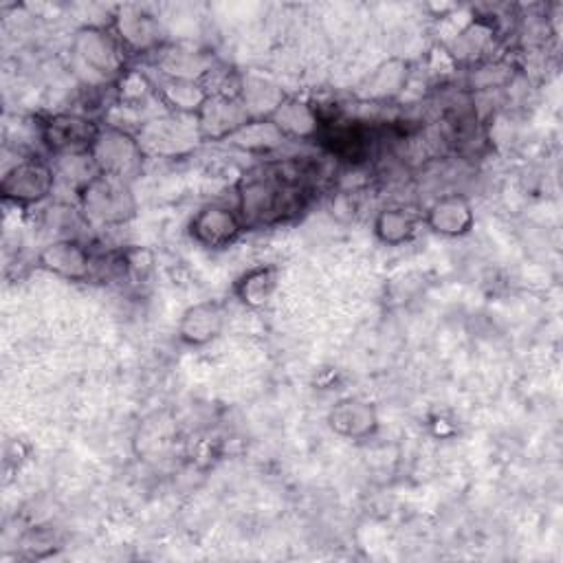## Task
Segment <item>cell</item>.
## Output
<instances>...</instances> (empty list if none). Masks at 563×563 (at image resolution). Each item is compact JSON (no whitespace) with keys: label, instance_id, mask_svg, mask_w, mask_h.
Here are the masks:
<instances>
[{"label":"cell","instance_id":"6da1fadb","mask_svg":"<svg viewBox=\"0 0 563 563\" xmlns=\"http://www.w3.org/2000/svg\"><path fill=\"white\" fill-rule=\"evenodd\" d=\"M310 172L290 161L251 167L238 183V213L244 227H275L297 218L310 202Z\"/></svg>","mask_w":563,"mask_h":563},{"label":"cell","instance_id":"7a4b0ae2","mask_svg":"<svg viewBox=\"0 0 563 563\" xmlns=\"http://www.w3.org/2000/svg\"><path fill=\"white\" fill-rule=\"evenodd\" d=\"M77 200L84 218L95 224H123L136 213V200L130 183L99 172L77 187Z\"/></svg>","mask_w":563,"mask_h":563},{"label":"cell","instance_id":"3957f363","mask_svg":"<svg viewBox=\"0 0 563 563\" xmlns=\"http://www.w3.org/2000/svg\"><path fill=\"white\" fill-rule=\"evenodd\" d=\"M143 145L139 136L117 125H103L88 152L95 169L130 183L143 167Z\"/></svg>","mask_w":563,"mask_h":563},{"label":"cell","instance_id":"277c9868","mask_svg":"<svg viewBox=\"0 0 563 563\" xmlns=\"http://www.w3.org/2000/svg\"><path fill=\"white\" fill-rule=\"evenodd\" d=\"M75 57L95 75L110 79L123 75L125 51L114 33L106 26H84L73 40Z\"/></svg>","mask_w":563,"mask_h":563},{"label":"cell","instance_id":"5b68a950","mask_svg":"<svg viewBox=\"0 0 563 563\" xmlns=\"http://www.w3.org/2000/svg\"><path fill=\"white\" fill-rule=\"evenodd\" d=\"M99 130L101 125H97L92 119L84 114H70V112L46 117L40 123L42 143L51 154H57L59 158L88 154Z\"/></svg>","mask_w":563,"mask_h":563},{"label":"cell","instance_id":"8992f818","mask_svg":"<svg viewBox=\"0 0 563 563\" xmlns=\"http://www.w3.org/2000/svg\"><path fill=\"white\" fill-rule=\"evenodd\" d=\"M55 187V169L35 156L18 161L9 167L0 183V194L13 205H37L51 196Z\"/></svg>","mask_w":563,"mask_h":563},{"label":"cell","instance_id":"52a82bcc","mask_svg":"<svg viewBox=\"0 0 563 563\" xmlns=\"http://www.w3.org/2000/svg\"><path fill=\"white\" fill-rule=\"evenodd\" d=\"M200 141L233 139L253 119L238 95L211 92L194 114Z\"/></svg>","mask_w":563,"mask_h":563},{"label":"cell","instance_id":"ba28073f","mask_svg":"<svg viewBox=\"0 0 563 563\" xmlns=\"http://www.w3.org/2000/svg\"><path fill=\"white\" fill-rule=\"evenodd\" d=\"M244 229L246 227H244L238 209H231L227 205H207V207L198 209L187 224L189 238L198 246L211 249V251L231 246Z\"/></svg>","mask_w":563,"mask_h":563},{"label":"cell","instance_id":"9c48e42d","mask_svg":"<svg viewBox=\"0 0 563 563\" xmlns=\"http://www.w3.org/2000/svg\"><path fill=\"white\" fill-rule=\"evenodd\" d=\"M37 262L44 271L57 277L70 282H86L95 277L97 257L77 238H59L40 251Z\"/></svg>","mask_w":563,"mask_h":563},{"label":"cell","instance_id":"30bf717a","mask_svg":"<svg viewBox=\"0 0 563 563\" xmlns=\"http://www.w3.org/2000/svg\"><path fill=\"white\" fill-rule=\"evenodd\" d=\"M183 117L185 114H174V117L156 119V121L147 123L139 134V141H141L143 150L169 156V154H180V152L189 150L191 141L194 143L200 141L196 121L185 123Z\"/></svg>","mask_w":563,"mask_h":563},{"label":"cell","instance_id":"8fae6325","mask_svg":"<svg viewBox=\"0 0 563 563\" xmlns=\"http://www.w3.org/2000/svg\"><path fill=\"white\" fill-rule=\"evenodd\" d=\"M114 33H117L125 55H134V53L143 55L147 51L161 48L158 20L139 7H128L121 11V15L114 22Z\"/></svg>","mask_w":563,"mask_h":563},{"label":"cell","instance_id":"7c38bea8","mask_svg":"<svg viewBox=\"0 0 563 563\" xmlns=\"http://www.w3.org/2000/svg\"><path fill=\"white\" fill-rule=\"evenodd\" d=\"M424 222L429 224L431 231L446 235V238H460L466 235L473 229L475 213L471 202L464 196L457 194H446L438 198L424 216Z\"/></svg>","mask_w":563,"mask_h":563},{"label":"cell","instance_id":"4fadbf2b","mask_svg":"<svg viewBox=\"0 0 563 563\" xmlns=\"http://www.w3.org/2000/svg\"><path fill=\"white\" fill-rule=\"evenodd\" d=\"M224 328V308L218 301L189 306L178 321V339L187 345H205Z\"/></svg>","mask_w":563,"mask_h":563},{"label":"cell","instance_id":"5bb4252c","mask_svg":"<svg viewBox=\"0 0 563 563\" xmlns=\"http://www.w3.org/2000/svg\"><path fill=\"white\" fill-rule=\"evenodd\" d=\"M328 422L334 429V433H339L343 438H352V440H363L378 429L376 409L369 402L358 400V398L339 400L332 407Z\"/></svg>","mask_w":563,"mask_h":563},{"label":"cell","instance_id":"9a60e30c","mask_svg":"<svg viewBox=\"0 0 563 563\" xmlns=\"http://www.w3.org/2000/svg\"><path fill=\"white\" fill-rule=\"evenodd\" d=\"M154 84V95L172 108L174 114L194 117L198 108L205 103V99L211 95L202 81L196 79H183V77H169L161 75Z\"/></svg>","mask_w":563,"mask_h":563},{"label":"cell","instance_id":"2e32d148","mask_svg":"<svg viewBox=\"0 0 563 563\" xmlns=\"http://www.w3.org/2000/svg\"><path fill=\"white\" fill-rule=\"evenodd\" d=\"M268 119L279 130L282 136H297V139L317 136L319 123H321L319 110L299 99H284Z\"/></svg>","mask_w":563,"mask_h":563},{"label":"cell","instance_id":"e0dca14e","mask_svg":"<svg viewBox=\"0 0 563 563\" xmlns=\"http://www.w3.org/2000/svg\"><path fill=\"white\" fill-rule=\"evenodd\" d=\"M277 288L275 266H253L235 282V297L249 308H262L268 303Z\"/></svg>","mask_w":563,"mask_h":563},{"label":"cell","instance_id":"ac0fdd59","mask_svg":"<svg viewBox=\"0 0 563 563\" xmlns=\"http://www.w3.org/2000/svg\"><path fill=\"white\" fill-rule=\"evenodd\" d=\"M374 233L383 244L398 246L416 233V220L405 209H385L374 222Z\"/></svg>","mask_w":563,"mask_h":563}]
</instances>
